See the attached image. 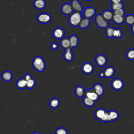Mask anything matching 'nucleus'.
<instances>
[{"mask_svg": "<svg viewBox=\"0 0 134 134\" xmlns=\"http://www.w3.org/2000/svg\"><path fill=\"white\" fill-rule=\"evenodd\" d=\"M32 134H40L39 132H34Z\"/></svg>", "mask_w": 134, "mask_h": 134, "instance_id": "obj_42", "label": "nucleus"}, {"mask_svg": "<svg viewBox=\"0 0 134 134\" xmlns=\"http://www.w3.org/2000/svg\"><path fill=\"white\" fill-rule=\"evenodd\" d=\"M36 84V80L34 78H32L31 79H30V80L27 81L26 88H27L28 89H31L35 86Z\"/></svg>", "mask_w": 134, "mask_h": 134, "instance_id": "obj_34", "label": "nucleus"}, {"mask_svg": "<svg viewBox=\"0 0 134 134\" xmlns=\"http://www.w3.org/2000/svg\"><path fill=\"white\" fill-rule=\"evenodd\" d=\"M114 15H119L121 16H124L125 14V10L124 8H121L120 9H116L114 11H113Z\"/></svg>", "mask_w": 134, "mask_h": 134, "instance_id": "obj_36", "label": "nucleus"}, {"mask_svg": "<svg viewBox=\"0 0 134 134\" xmlns=\"http://www.w3.org/2000/svg\"><path fill=\"white\" fill-rule=\"evenodd\" d=\"M99 76L100 77H102V78L104 77V73H103V71L101 72H100V73H99Z\"/></svg>", "mask_w": 134, "mask_h": 134, "instance_id": "obj_40", "label": "nucleus"}, {"mask_svg": "<svg viewBox=\"0 0 134 134\" xmlns=\"http://www.w3.org/2000/svg\"><path fill=\"white\" fill-rule=\"evenodd\" d=\"M90 23H91L90 19L86 18H83L79 26L81 29H85L90 26Z\"/></svg>", "mask_w": 134, "mask_h": 134, "instance_id": "obj_26", "label": "nucleus"}, {"mask_svg": "<svg viewBox=\"0 0 134 134\" xmlns=\"http://www.w3.org/2000/svg\"><path fill=\"white\" fill-rule=\"evenodd\" d=\"M71 5L73 9V12L82 13L83 12V6L78 0H72Z\"/></svg>", "mask_w": 134, "mask_h": 134, "instance_id": "obj_15", "label": "nucleus"}, {"mask_svg": "<svg viewBox=\"0 0 134 134\" xmlns=\"http://www.w3.org/2000/svg\"><path fill=\"white\" fill-rule=\"evenodd\" d=\"M81 70L85 74H92L94 70V68L93 65L88 62H86L84 63L82 66H81Z\"/></svg>", "mask_w": 134, "mask_h": 134, "instance_id": "obj_8", "label": "nucleus"}, {"mask_svg": "<svg viewBox=\"0 0 134 134\" xmlns=\"http://www.w3.org/2000/svg\"><path fill=\"white\" fill-rule=\"evenodd\" d=\"M82 13L83 14V18L90 19L95 16L96 9L93 7H87L85 8Z\"/></svg>", "mask_w": 134, "mask_h": 134, "instance_id": "obj_7", "label": "nucleus"}, {"mask_svg": "<svg viewBox=\"0 0 134 134\" xmlns=\"http://www.w3.org/2000/svg\"><path fill=\"white\" fill-rule=\"evenodd\" d=\"M82 15L81 13L78 12H73L69 15L68 18V24L69 25L73 27H77L82 19Z\"/></svg>", "mask_w": 134, "mask_h": 134, "instance_id": "obj_1", "label": "nucleus"}, {"mask_svg": "<svg viewBox=\"0 0 134 134\" xmlns=\"http://www.w3.org/2000/svg\"><path fill=\"white\" fill-rule=\"evenodd\" d=\"M55 134H68V132L65 128L60 127L55 130Z\"/></svg>", "mask_w": 134, "mask_h": 134, "instance_id": "obj_35", "label": "nucleus"}, {"mask_svg": "<svg viewBox=\"0 0 134 134\" xmlns=\"http://www.w3.org/2000/svg\"><path fill=\"white\" fill-rule=\"evenodd\" d=\"M124 0H110V2L111 3V4L113 3H120V2H122V1H123Z\"/></svg>", "mask_w": 134, "mask_h": 134, "instance_id": "obj_39", "label": "nucleus"}, {"mask_svg": "<svg viewBox=\"0 0 134 134\" xmlns=\"http://www.w3.org/2000/svg\"><path fill=\"white\" fill-rule=\"evenodd\" d=\"M86 1H92V0H86Z\"/></svg>", "mask_w": 134, "mask_h": 134, "instance_id": "obj_43", "label": "nucleus"}, {"mask_svg": "<svg viewBox=\"0 0 134 134\" xmlns=\"http://www.w3.org/2000/svg\"><path fill=\"white\" fill-rule=\"evenodd\" d=\"M95 102V101L87 97L86 96H84L83 99V103L84 105L88 107H92L94 106Z\"/></svg>", "mask_w": 134, "mask_h": 134, "instance_id": "obj_27", "label": "nucleus"}, {"mask_svg": "<svg viewBox=\"0 0 134 134\" xmlns=\"http://www.w3.org/2000/svg\"><path fill=\"white\" fill-rule=\"evenodd\" d=\"M111 86L113 89L115 91H120L124 86V82L120 78H115L111 82Z\"/></svg>", "mask_w": 134, "mask_h": 134, "instance_id": "obj_6", "label": "nucleus"}, {"mask_svg": "<svg viewBox=\"0 0 134 134\" xmlns=\"http://www.w3.org/2000/svg\"><path fill=\"white\" fill-rule=\"evenodd\" d=\"M70 41V48H73L77 46L79 44V38L76 35H72L69 37Z\"/></svg>", "mask_w": 134, "mask_h": 134, "instance_id": "obj_21", "label": "nucleus"}, {"mask_svg": "<svg viewBox=\"0 0 134 134\" xmlns=\"http://www.w3.org/2000/svg\"><path fill=\"white\" fill-rule=\"evenodd\" d=\"M32 66L39 72H43L46 68V63L43 58L40 56L35 57L32 62Z\"/></svg>", "mask_w": 134, "mask_h": 134, "instance_id": "obj_2", "label": "nucleus"}, {"mask_svg": "<svg viewBox=\"0 0 134 134\" xmlns=\"http://www.w3.org/2000/svg\"><path fill=\"white\" fill-rule=\"evenodd\" d=\"M2 78L5 82H9L13 78V74L9 71H4L2 74Z\"/></svg>", "mask_w": 134, "mask_h": 134, "instance_id": "obj_24", "label": "nucleus"}, {"mask_svg": "<svg viewBox=\"0 0 134 134\" xmlns=\"http://www.w3.org/2000/svg\"><path fill=\"white\" fill-rule=\"evenodd\" d=\"M95 60L96 64L99 67L104 66L106 64L107 62V58L102 54L97 55L95 58Z\"/></svg>", "mask_w": 134, "mask_h": 134, "instance_id": "obj_10", "label": "nucleus"}, {"mask_svg": "<svg viewBox=\"0 0 134 134\" xmlns=\"http://www.w3.org/2000/svg\"><path fill=\"white\" fill-rule=\"evenodd\" d=\"M24 78L27 81H28L30 80V79H31L33 78V77H32V76H31V75L30 74H29V73H27V74H26L24 75Z\"/></svg>", "mask_w": 134, "mask_h": 134, "instance_id": "obj_38", "label": "nucleus"}, {"mask_svg": "<svg viewBox=\"0 0 134 134\" xmlns=\"http://www.w3.org/2000/svg\"><path fill=\"white\" fill-rule=\"evenodd\" d=\"M95 117L98 120L106 122H107L108 111L103 108H98L95 111Z\"/></svg>", "mask_w": 134, "mask_h": 134, "instance_id": "obj_3", "label": "nucleus"}, {"mask_svg": "<svg viewBox=\"0 0 134 134\" xmlns=\"http://www.w3.org/2000/svg\"><path fill=\"white\" fill-rule=\"evenodd\" d=\"M93 89L97 93V94L100 97L102 96L105 92L104 87L102 84L100 83H96L94 85Z\"/></svg>", "mask_w": 134, "mask_h": 134, "instance_id": "obj_16", "label": "nucleus"}, {"mask_svg": "<svg viewBox=\"0 0 134 134\" xmlns=\"http://www.w3.org/2000/svg\"><path fill=\"white\" fill-rule=\"evenodd\" d=\"M84 96H86L87 97L95 102H97L99 98V96L97 94V93L93 88H88L86 91H85V94Z\"/></svg>", "mask_w": 134, "mask_h": 134, "instance_id": "obj_11", "label": "nucleus"}, {"mask_svg": "<svg viewBox=\"0 0 134 134\" xmlns=\"http://www.w3.org/2000/svg\"><path fill=\"white\" fill-rule=\"evenodd\" d=\"M74 92L75 95L78 97H80V98L84 96L85 94V91L84 87L81 85H78L75 88Z\"/></svg>", "mask_w": 134, "mask_h": 134, "instance_id": "obj_19", "label": "nucleus"}, {"mask_svg": "<svg viewBox=\"0 0 134 134\" xmlns=\"http://www.w3.org/2000/svg\"><path fill=\"white\" fill-rule=\"evenodd\" d=\"M125 21L127 25L131 26L134 24V15L129 14L125 17Z\"/></svg>", "mask_w": 134, "mask_h": 134, "instance_id": "obj_29", "label": "nucleus"}, {"mask_svg": "<svg viewBox=\"0 0 134 134\" xmlns=\"http://www.w3.org/2000/svg\"><path fill=\"white\" fill-rule=\"evenodd\" d=\"M60 102L59 98L54 97L50 99L49 101V106L51 108L53 109H55L58 108L60 105Z\"/></svg>", "mask_w": 134, "mask_h": 134, "instance_id": "obj_25", "label": "nucleus"}, {"mask_svg": "<svg viewBox=\"0 0 134 134\" xmlns=\"http://www.w3.org/2000/svg\"><path fill=\"white\" fill-rule=\"evenodd\" d=\"M131 30L132 33L134 35V24L131 26Z\"/></svg>", "mask_w": 134, "mask_h": 134, "instance_id": "obj_41", "label": "nucleus"}, {"mask_svg": "<svg viewBox=\"0 0 134 134\" xmlns=\"http://www.w3.org/2000/svg\"><path fill=\"white\" fill-rule=\"evenodd\" d=\"M102 15L103 16V17H104V18L105 20L109 21L113 19L114 14L113 11L110 10L109 9H106L103 12Z\"/></svg>", "mask_w": 134, "mask_h": 134, "instance_id": "obj_18", "label": "nucleus"}, {"mask_svg": "<svg viewBox=\"0 0 134 134\" xmlns=\"http://www.w3.org/2000/svg\"><path fill=\"white\" fill-rule=\"evenodd\" d=\"M61 12L65 15H70L73 12V9L71 4L64 3L63 4L61 8Z\"/></svg>", "mask_w": 134, "mask_h": 134, "instance_id": "obj_12", "label": "nucleus"}, {"mask_svg": "<svg viewBox=\"0 0 134 134\" xmlns=\"http://www.w3.org/2000/svg\"><path fill=\"white\" fill-rule=\"evenodd\" d=\"M60 46L62 49L65 50L70 48V41L69 38H63L61 40Z\"/></svg>", "mask_w": 134, "mask_h": 134, "instance_id": "obj_23", "label": "nucleus"}, {"mask_svg": "<svg viewBox=\"0 0 134 134\" xmlns=\"http://www.w3.org/2000/svg\"><path fill=\"white\" fill-rule=\"evenodd\" d=\"M51 48L52 49V50H57L58 48V44L57 42H52L51 44Z\"/></svg>", "mask_w": 134, "mask_h": 134, "instance_id": "obj_37", "label": "nucleus"}, {"mask_svg": "<svg viewBox=\"0 0 134 134\" xmlns=\"http://www.w3.org/2000/svg\"><path fill=\"white\" fill-rule=\"evenodd\" d=\"M51 19V16L47 13H41L37 17V21L39 23L43 24L49 23Z\"/></svg>", "mask_w": 134, "mask_h": 134, "instance_id": "obj_5", "label": "nucleus"}, {"mask_svg": "<svg viewBox=\"0 0 134 134\" xmlns=\"http://www.w3.org/2000/svg\"><path fill=\"white\" fill-rule=\"evenodd\" d=\"M112 20L117 25H121L125 21V17L119 15H114Z\"/></svg>", "mask_w": 134, "mask_h": 134, "instance_id": "obj_28", "label": "nucleus"}, {"mask_svg": "<svg viewBox=\"0 0 134 134\" xmlns=\"http://www.w3.org/2000/svg\"><path fill=\"white\" fill-rule=\"evenodd\" d=\"M123 36L122 31L121 29L119 28H115L114 34H113V38H121Z\"/></svg>", "mask_w": 134, "mask_h": 134, "instance_id": "obj_30", "label": "nucleus"}, {"mask_svg": "<svg viewBox=\"0 0 134 134\" xmlns=\"http://www.w3.org/2000/svg\"><path fill=\"white\" fill-rule=\"evenodd\" d=\"M27 83V81L23 77V78L19 79L17 81L16 83V86L19 89H24L25 88H26Z\"/></svg>", "mask_w": 134, "mask_h": 134, "instance_id": "obj_22", "label": "nucleus"}, {"mask_svg": "<svg viewBox=\"0 0 134 134\" xmlns=\"http://www.w3.org/2000/svg\"><path fill=\"white\" fill-rule=\"evenodd\" d=\"M64 35L65 31L63 28L61 27H56L53 30L52 36L56 39H62L64 38Z\"/></svg>", "mask_w": 134, "mask_h": 134, "instance_id": "obj_9", "label": "nucleus"}, {"mask_svg": "<svg viewBox=\"0 0 134 134\" xmlns=\"http://www.w3.org/2000/svg\"><path fill=\"white\" fill-rule=\"evenodd\" d=\"M64 59L68 62H70L72 61L73 59V54L72 51V48H69L65 50V52L63 54Z\"/></svg>", "mask_w": 134, "mask_h": 134, "instance_id": "obj_17", "label": "nucleus"}, {"mask_svg": "<svg viewBox=\"0 0 134 134\" xmlns=\"http://www.w3.org/2000/svg\"><path fill=\"white\" fill-rule=\"evenodd\" d=\"M114 29H115V28L112 27H109V26L106 29V35L108 38H113Z\"/></svg>", "mask_w": 134, "mask_h": 134, "instance_id": "obj_31", "label": "nucleus"}, {"mask_svg": "<svg viewBox=\"0 0 134 134\" xmlns=\"http://www.w3.org/2000/svg\"><path fill=\"white\" fill-rule=\"evenodd\" d=\"M103 72L104 75V77L109 79L114 76L115 72V69L112 66H108L104 70Z\"/></svg>", "mask_w": 134, "mask_h": 134, "instance_id": "obj_13", "label": "nucleus"}, {"mask_svg": "<svg viewBox=\"0 0 134 134\" xmlns=\"http://www.w3.org/2000/svg\"><path fill=\"white\" fill-rule=\"evenodd\" d=\"M33 4L36 8L41 10L45 7L46 5V2L45 0H35L34 1Z\"/></svg>", "mask_w": 134, "mask_h": 134, "instance_id": "obj_20", "label": "nucleus"}, {"mask_svg": "<svg viewBox=\"0 0 134 134\" xmlns=\"http://www.w3.org/2000/svg\"><path fill=\"white\" fill-rule=\"evenodd\" d=\"M96 25L100 28H107L108 27V21L105 20L102 14H98L95 18Z\"/></svg>", "mask_w": 134, "mask_h": 134, "instance_id": "obj_4", "label": "nucleus"}, {"mask_svg": "<svg viewBox=\"0 0 134 134\" xmlns=\"http://www.w3.org/2000/svg\"><path fill=\"white\" fill-rule=\"evenodd\" d=\"M121 8H124V4L122 2L117 3H113L111 5V8L113 11H114L116 9H120Z\"/></svg>", "mask_w": 134, "mask_h": 134, "instance_id": "obj_32", "label": "nucleus"}, {"mask_svg": "<svg viewBox=\"0 0 134 134\" xmlns=\"http://www.w3.org/2000/svg\"><path fill=\"white\" fill-rule=\"evenodd\" d=\"M119 116L118 112L116 110H110L108 111L107 122H111L116 120L118 119Z\"/></svg>", "mask_w": 134, "mask_h": 134, "instance_id": "obj_14", "label": "nucleus"}, {"mask_svg": "<svg viewBox=\"0 0 134 134\" xmlns=\"http://www.w3.org/2000/svg\"><path fill=\"white\" fill-rule=\"evenodd\" d=\"M126 58L129 60H134V48L130 49L127 51Z\"/></svg>", "mask_w": 134, "mask_h": 134, "instance_id": "obj_33", "label": "nucleus"}]
</instances>
